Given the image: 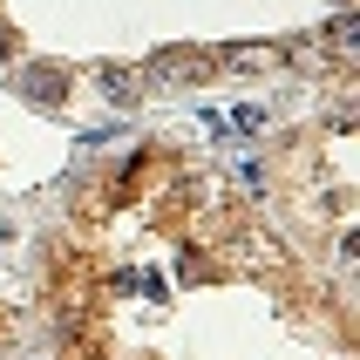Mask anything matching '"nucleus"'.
Returning <instances> with one entry per match:
<instances>
[{"label":"nucleus","instance_id":"nucleus-1","mask_svg":"<svg viewBox=\"0 0 360 360\" xmlns=\"http://www.w3.org/2000/svg\"><path fill=\"white\" fill-rule=\"evenodd\" d=\"M191 68H204V55H191V48H177V55H157V75H191Z\"/></svg>","mask_w":360,"mask_h":360},{"label":"nucleus","instance_id":"nucleus-2","mask_svg":"<svg viewBox=\"0 0 360 360\" xmlns=\"http://www.w3.org/2000/svg\"><path fill=\"white\" fill-rule=\"evenodd\" d=\"M27 89H41V109H55V102H61V75H55V68L27 75Z\"/></svg>","mask_w":360,"mask_h":360},{"label":"nucleus","instance_id":"nucleus-3","mask_svg":"<svg viewBox=\"0 0 360 360\" xmlns=\"http://www.w3.org/2000/svg\"><path fill=\"white\" fill-rule=\"evenodd\" d=\"M102 82L116 89V102H136V75H129V68H102Z\"/></svg>","mask_w":360,"mask_h":360}]
</instances>
